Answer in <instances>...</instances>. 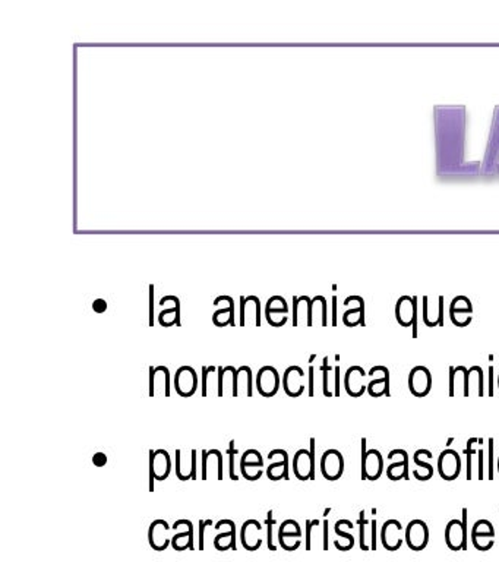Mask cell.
<instances>
[{
  "label": "cell",
  "mask_w": 499,
  "mask_h": 562,
  "mask_svg": "<svg viewBox=\"0 0 499 562\" xmlns=\"http://www.w3.org/2000/svg\"><path fill=\"white\" fill-rule=\"evenodd\" d=\"M436 176L441 180H471L480 178V161L464 158L466 106H435Z\"/></svg>",
  "instance_id": "obj_1"
},
{
  "label": "cell",
  "mask_w": 499,
  "mask_h": 562,
  "mask_svg": "<svg viewBox=\"0 0 499 562\" xmlns=\"http://www.w3.org/2000/svg\"><path fill=\"white\" fill-rule=\"evenodd\" d=\"M480 163V178L499 179V106L493 109L489 140L488 145H486L484 157Z\"/></svg>",
  "instance_id": "obj_2"
},
{
  "label": "cell",
  "mask_w": 499,
  "mask_h": 562,
  "mask_svg": "<svg viewBox=\"0 0 499 562\" xmlns=\"http://www.w3.org/2000/svg\"><path fill=\"white\" fill-rule=\"evenodd\" d=\"M315 451L317 440L310 438V448L299 449L293 456V473L299 480H315Z\"/></svg>",
  "instance_id": "obj_3"
},
{
  "label": "cell",
  "mask_w": 499,
  "mask_h": 562,
  "mask_svg": "<svg viewBox=\"0 0 499 562\" xmlns=\"http://www.w3.org/2000/svg\"><path fill=\"white\" fill-rule=\"evenodd\" d=\"M384 471V457L379 449L368 448V440L361 438V479L375 482Z\"/></svg>",
  "instance_id": "obj_4"
},
{
  "label": "cell",
  "mask_w": 499,
  "mask_h": 562,
  "mask_svg": "<svg viewBox=\"0 0 499 562\" xmlns=\"http://www.w3.org/2000/svg\"><path fill=\"white\" fill-rule=\"evenodd\" d=\"M445 542L451 551L467 547V508H463V520H451L446 524Z\"/></svg>",
  "instance_id": "obj_5"
},
{
  "label": "cell",
  "mask_w": 499,
  "mask_h": 562,
  "mask_svg": "<svg viewBox=\"0 0 499 562\" xmlns=\"http://www.w3.org/2000/svg\"><path fill=\"white\" fill-rule=\"evenodd\" d=\"M281 382L285 394L289 397L297 398L308 388V375H305V371L301 366L293 365L284 371Z\"/></svg>",
  "instance_id": "obj_6"
},
{
  "label": "cell",
  "mask_w": 499,
  "mask_h": 562,
  "mask_svg": "<svg viewBox=\"0 0 499 562\" xmlns=\"http://www.w3.org/2000/svg\"><path fill=\"white\" fill-rule=\"evenodd\" d=\"M370 380L372 378L369 377V373H366L364 368L359 365H353L346 371L344 388L347 394L353 398L361 397L368 391V384L370 382Z\"/></svg>",
  "instance_id": "obj_7"
},
{
  "label": "cell",
  "mask_w": 499,
  "mask_h": 562,
  "mask_svg": "<svg viewBox=\"0 0 499 562\" xmlns=\"http://www.w3.org/2000/svg\"><path fill=\"white\" fill-rule=\"evenodd\" d=\"M255 385H256L258 393L262 397L270 398V397H274L279 393L283 382H281L280 373H279V371L276 368H274V366H262L258 371V375L255 378Z\"/></svg>",
  "instance_id": "obj_8"
},
{
  "label": "cell",
  "mask_w": 499,
  "mask_h": 562,
  "mask_svg": "<svg viewBox=\"0 0 499 562\" xmlns=\"http://www.w3.org/2000/svg\"><path fill=\"white\" fill-rule=\"evenodd\" d=\"M346 469V461L339 449H327L321 457V473L330 482L339 480Z\"/></svg>",
  "instance_id": "obj_9"
},
{
  "label": "cell",
  "mask_w": 499,
  "mask_h": 562,
  "mask_svg": "<svg viewBox=\"0 0 499 562\" xmlns=\"http://www.w3.org/2000/svg\"><path fill=\"white\" fill-rule=\"evenodd\" d=\"M404 541L411 551H422L429 543V527L423 520H411L404 529Z\"/></svg>",
  "instance_id": "obj_10"
},
{
  "label": "cell",
  "mask_w": 499,
  "mask_h": 562,
  "mask_svg": "<svg viewBox=\"0 0 499 562\" xmlns=\"http://www.w3.org/2000/svg\"><path fill=\"white\" fill-rule=\"evenodd\" d=\"M173 385L180 397H192L199 386V377L196 371L192 366H180L176 371V375H174Z\"/></svg>",
  "instance_id": "obj_11"
},
{
  "label": "cell",
  "mask_w": 499,
  "mask_h": 562,
  "mask_svg": "<svg viewBox=\"0 0 499 562\" xmlns=\"http://www.w3.org/2000/svg\"><path fill=\"white\" fill-rule=\"evenodd\" d=\"M461 467H463V461H461V457L455 449L446 448L440 454L438 471H440V476L444 480H446V482L455 480L460 476Z\"/></svg>",
  "instance_id": "obj_12"
},
{
  "label": "cell",
  "mask_w": 499,
  "mask_h": 562,
  "mask_svg": "<svg viewBox=\"0 0 499 562\" xmlns=\"http://www.w3.org/2000/svg\"><path fill=\"white\" fill-rule=\"evenodd\" d=\"M408 390L415 397H426L432 390V373L431 371L423 366L417 365L408 373Z\"/></svg>",
  "instance_id": "obj_13"
},
{
  "label": "cell",
  "mask_w": 499,
  "mask_h": 562,
  "mask_svg": "<svg viewBox=\"0 0 499 562\" xmlns=\"http://www.w3.org/2000/svg\"><path fill=\"white\" fill-rule=\"evenodd\" d=\"M241 473L242 476L249 480H259L264 474V457L261 456L258 449H247L241 458Z\"/></svg>",
  "instance_id": "obj_14"
},
{
  "label": "cell",
  "mask_w": 499,
  "mask_h": 562,
  "mask_svg": "<svg viewBox=\"0 0 499 562\" xmlns=\"http://www.w3.org/2000/svg\"><path fill=\"white\" fill-rule=\"evenodd\" d=\"M417 299L411 296H403L398 299L395 306V317L397 321L402 324L403 327L413 326V337L417 335Z\"/></svg>",
  "instance_id": "obj_15"
},
{
  "label": "cell",
  "mask_w": 499,
  "mask_h": 562,
  "mask_svg": "<svg viewBox=\"0 0 499 562\" xmlns=\"http://www.w3.org/2000/svg\"><path fill=\"white\" fill-rule=\"evenodd\" d=\"M388 460L391 461L390 466L386 467V476L390 480L398 482V480H408V454L406 449L403 448H395L393 451L388 453Z\"/></svg>",
  "instance_id": "obj_16"
},
{
  "label": "cell",
  "mask_w": 499,
  "mask_h": 562,
  "mask_svg": "<svg viewBox=\"0 0 499 562\" xmlns=\"http://www.w3.org/2000/svg\"><path fill=\"white\" fill-rule=\"evenodd\" d=\"M369 377L372 378L368 384V393L373 398H379L382 395H390L391 377L390 371L386 366L377 365L369 371Z\"/></svg>",
  "instance_id": "obj_17"
},
{
  "label": "cell",
  "mask_w": 499,
  "mask_h": 562,
  "mask_svg": "<svg viewBox=\"0 0 499 562\" xmlns=\"http://www.w3.org/2000/svg\"><path fill=\"white\" fill-rule=\"evenodd\" d=\"M495 527L489 520L480 518L475 524H473L471 529V542L478 547L479 551H489L493 546L495 541Z\"/></svg>",
  "instance_id": "obj_18"
},
{
  "label": "cell",
  "mask_w": 499,
  "mask_h": 562,
  "mask_svg": "<svg viewBox=\"0 0 499 562\" xmlns=\"http://www.w3.org/2000/svg\"><path fill=\"white\" fill-rule=\"evenodd\" d=\"M381 542L385 549L394 552L404 542V529L398 520H386L381 527Z\"/></svg>",
  "instance_id": "obj_19"
},
{
  "label": "cell",
  "mask_w": 499,
  "mask_h": 562,
  "mask_svg": "<svg viewBox=\"0 0 499 562\" xmlns=\"http://www.w3.org/2000/svg\"><path fill=\"white\" fill-rule=\"evenodd\" d=\"M201 480H208L209 476L216 473L217 480H223L224 467H223V454L218 449H204L201 453Z\"/></svg>",
  "instance_id": "obj_20"
},
{
  "label": "cell",
  "mask_w": 499,
  "mask_h": 562,
  "mask_svg": "<svg viewBox=\"0 0 499 562\" xmlns=\"http://www.w3.org/2000/svg\"><path fill=\"white\" fill-rule=\"evenodd\" d=\"M268 458L274 460L276 458V463H272L267 467L265 473L270 480L279 482V480H287L289 479V454L284 449H272L268 453Z\"/></svg>",
  "instance_id": "obj_21"
},
{
  "label": "cell",
  "mask_w": 499,
  "mask_h": 562,
  "mask_svg": "<svg viewBox=\"0 0 499 562\" xmlns=\"http://www.w3.org/2000/svg\"><path fill=\"white\" fill-rule=\"evenodd\" d=\"M176 476L182 482L198 479V451L192 449L189 457H183L180 449H176Z\"/></svg>",
  "instance_id": "obj_22"
},
{
  "label": "cell",
  "mask_w": 499,
  "mask_h": 562,
  "mask_svg": "<svg viewBox=\"0 0 499 562\" xmlns=\"http://www.w3.org/2000/svg\"><path fill=\"white\" fill-rule=\"evenodd\" d=\"M423 321L428 327L444 326V297H423Z\"/></svg>",
  "instance_id": "obj_23"
},
{
  "label": "cell",
  "mask_w": 499,
  "mask_h": 562,
  "mask_svg": "<svg viewBox=\"0 0 499 562\" xmlns=\"http://www.w3.org/2000/svg\"><path fill=\"white\" fill-rule=\"evenodd\" d=\"M218 397L230 394L232 397H238V368L232 365L218 366Z\"/></svg>",
  "instance_id": "obj_24"
},
{
  "label": "cell",
  "mask_w": 499,
  "mask_h": 562,
  "mask_svg": "<svg viewBox=\"0 0 499 562\" xmlns=\"http://www.w3.org/2000/svg\"><path fill=\"white\" fill-rule=\"evenodd\" d=\"M473 306L471 302L464 296H457L450 308V315L457 327H466L471 322Z\"/></svg>",
  "instance_id": "obj_25"
},
{
  "label": "cell",
  "mask_w": 499,
  "mask_h": 562,
  "mask_svg": "<svg viewBox=\"0 0 499 562\" xmlns=\"http://www.w3.org/2000/svg\"><path fill=\"white\" fill-rule=\"evenodd\" d=\"M148 458L153 461V467H154V473H156V480L158 482H164L171 473V458L170 454L166 451V449H149L148 451Z\"/></svg>",
  "instance_id": "obj_26"
},
{
  "label": "cell",
  "mask_w": 499,
  "mask_h": 562,
  "mask_svg": "<svg viewBox=\"0 0 499 562\" xmlns=\"http://www.w3.org/2000/svg\"><path fill=\"white\" fill-rule=\"evenodd\" d=\"M432 457H433L432 453L429 451V449H425V448H420V449H417V451H415L413 461H415V466L417 469L413 470V476L416 478V480L426 482L433 476L435 469L429 463V460Z\"/></svg>",
  "instance_id": "obj_27"
},
{
  "label": "cell",
  "mask_w": 499,
  "mask_h": 562,
  "mask_svg": "<svg viewBox=\"0 0 499 562\" xmlns=\"http://www.w3.org/2000/svg\"><path fill=\"white\" fill-rule=\"evenodd\" d=\"M154 384L149 386V397H156V395H164V397H170L171 391H170V384H171V375L167 366H154Z\"/></svg>",
  "instance_id": "obj_28"
},
{
  "label": "cell",
  "mask_w": 499,
  "mask_h": 562,
  "mask_svg": "<svg viewBox=\"0 0 499 562\" xmlns=\"http://www.w3.org/2000/svg\"><path fill=\"white\" fill-rule=\"evenodd\" d=\"M302 529L294 520H285L279 530V542L285 551H294L290 542H301Z\"/></svg>",
  "instance_id": "obj_29"
},
{
  "label": "cell",
  "mask_w": 499,
  "mask_h": 562,
  "mask_svg": "<svg viewBox=\"0 0 499 562\" xmlns=\"http://www.w3.org/2000/svg\"><path fill=\"white\" fill-rule=\"evenodd\" d=\"M476 394L479 397L486 395L484 388V372L480 366H471L467 371V380H466V390L464 397H470Z\"/></svg>",
  "instance_id": "obj_30"
},
{
  "label": "cell",
  "mask_w": 499,
  "mask_h": 562,
  "mask_svg": "<svg viewBox=\"0 0 499 562\" xmlns=\"http://www.w3.org/2000/svg\"><path fill=\"white\" fill-rule=\"evenodd\" d=\"M242 543L249 551H255L262 543V526L256 520H247L242 527Z\"/></svg>",
  "instance_id": "obj_31"
},
{
  "label": "cell",
  "mask_w": 499,
  "mask_h": 562,
  "mask_svg": "<svg viewBox=\"0 0 499 562\" xmlns=\"http://www.w3.org/2000/svg\"><path fill=\"white\" fill-rule=\"evenodd\" d=\"M171 527H169V524L164 520H156L151 526H149V543L157 551H163L169 546V539H166V534Z\"/></svg>",
  "instance_id": "obj_32"
},
{
  "label": "cell",
  "mask_w": 499,
  "mask_h": 562,
  "mask_svg": "<svg viewBox=\"0 0 499 562\" xmlns=\"http://www.w3.org/2000/svg\"><path fill=\"white\" fill-rule=\"evenodd\" d=\"M467 368L463 365L450 366V388H448V395H463L466 390V380H467Z\"/></svg>",
  "instance_id": "obj_33"
},
{
  "label": "cell",
  "mask_w": 499,
  "mask_h": 562,
  "mask_svg": "<svg viewBox=\"0 0 499 562\" xmlns=\"http://www.w3.org/2000/svg\"><path fill=\"white\" fill-rule=\"evenodd\" d=\"M239 395H254V373L246 365L238 368V397Z\"/></svg>",
  "instance_id": "obj_34"
},
{
  "label": "cell",
  "mask_w": 499,
  "mask_h": 562,
  "mask_svg": "<svg viewBox=\"0 0 499 562\" xmlns=\"http://www.w3.org/2000/svg\"><path fill=\"white\" fill-rule=\"evenodd\" d=\"M343 321L348 327L364 326L365 324V305H364V301H361V297L356 296V306L344 312Z\"/></svg>",
  "instance_id": "obj_35"
},
{
  "label": "cell",
  "mask_w": 499,
  "mask_h": 562,
  "mask_svg": "<svg viewBox=\"0 0 499 562\" xmlns=\"http://www.w3.org/2000/svg\"><path fill=\"white\" fill-rule=\"evenodd\" d=\"M218 368L216 366H204L203 368V377H201V394L203 397L209 395V390L217 388L218 391V373L216 372Z\"/></svg>",
  "instance_id": "obj_36"
},
{
  "label": "cell",
  "mask_w": 499,
  "mask_h": 562,
  "mask_svg": "<svg viewBox=\"0 0 499 562\" xmlns=\"http://www.w3.org/2000/svg\"><path fill=\"white\" fill-rule=\"evenodd\" d=\"M287 303L283 297L279 296H274L271 297L268 303H267V309H265V317L267 321L270 322V326L276 327V315L277 314H287Z\"/></svg>",
  "instance_id": "obj_37"
},
{
  "label": "cell",
  "mask_w": 499,
  "mask_h": 562,
  "mask_svg": "<svg viewBox=\"0 0 499 562\" xmlns=\"http://www.w3.org/2000/svg\"><path fill=\"white\" fill-rule=\"evenodd\" d=\"M318 314L321 315L322 326H327V324H328V321H327V302H326V299L321 297V296L315 297L314 301L310 302L308 326H314V319H315V317H318Z\"/></svg>",
  "instance_id": "obj_38"
},
{
  "label": "cell",
  "mask_w": 499,
  "mask_h": 562,
  "mask_svg": "<svg viewBox=\"0 0 499 562\" xmlns=\"http://www.w3.org/2000/svg\"><path fill=\"white\" fill-rule=\"evenodd\" d=\"M160 324L163 327H171L173 324L180 326V305L179 299H176V303L173 308H169L160 314Z\"/></svg>",
  "instance_id": "obj_39"
},
{
  "label": "cell",
  "mask_w": 499,
  "mask_h": 562,
  "mask_svg": "<svg viewBox=\"0 0 499 562\" xmlns=\"http://www.w3.org/2000/svg\"><path fill=\"white\" fill-rule=\"evenodd\" d=\"M213 321L216 326L218 327H224V326H233L234 327V305H233V299L230 297V302L229 306L226 309H220L217 310Z\"/></svg>",
  "instance_id": "obj_40"
},
{
  "label": "cell",
  "mask_w": 499,
  "mask_h": 562,
  "mask_svg": "<svg viewBox=\"0 0 499 562\" xmlns=\"http://www.w3.org/2000/svg\"><path fill=\"white\" fill-rule=\"evenodd\" d=\"M321 372H322V393H323V395L334 397V390H331L332 386L330 384V380L334 378V368L328 364V356H326L322 360Z\"/></svg>",
  "instance_id": "obj_41"
},
{
  "label": "cell",
  "mask_w": 499,
  "mask_h": 562,
  "mask_svg": "<svg viewBox=\"0 0 499 562\" xmlns=\"http://www.w3.org/2000/svg\"><path fill=\"white\" fill-rule=\"evenodd\" d=\"M234 539H236V526L233 521H230L229 530L218 534L216 538V547L218 551H227L229 547H236Z\"/></svg>",
  "instance_id": "obj_42"
},
{
  "label": "cell",
  "mask_w": 499,
  "mask_h": 562,
  "mask_svg": "<svg viewBox=\"0 0 499 562\" xmlns=\"http://www.w3.org/2000/svg\"><path fill=\"white\" fill-rule=\"evenodd\" d=\"M478 444H479V438H470L467 441V447L464 448V451H463L466 454V457H467V466H466L467 480L473 479V457L478 456V448H476Z\"/></svg>",
  "instance_id": "obj_43"
},
{
  "label": "cell",
  "mask_w": 499,
  "mask_h": 562,
  "mask_svg": "<svg viewBox=\"0 0 499 562\" xmlns=\"http://www.w3.org/2000/svg\"><path fill=\"white\" fill-rule=\"evenodd\" d=\"M366 511L361 509L357 524L360 526V546L365 549H369V520L365 517Z\"/></svg>",
  "instance_id": "obj_44"
},
{
  "label": "cell",
  "mask_w": 499,
  "mask_h": 562,
  "mask_svg": "<svg viewBox=\"0 0 499 562\" xmlns=\"http://www.w3.org/2000/svg\"><path fill=\"white\" fill-rule=\"evenodd\" d=\"M495 440L489 438L488 440V480L495 479Z\"/></svg>",
  "instance_id": "obj_45"
},
{
  "label": "cell",
  "mask_w": 499,
  "mask_h": 562,
  "mask_svg": "<svg viewBox=\"0 0 499 562\" xmlns=\"http://www.w3.org/2000/svg\"><path fill=\"white\" fill-rule=\"evenodd\" d=\"M238 454V449L234 448V441L232 440L229 444V449H227V456H229V474H230V479L232 480H239V476L236 474L234 471V457Z\"/></svg>",
  "instance_id": "obj_46"
},
{
  "label": "cell",
  "mask_w": 499,
  "mask_h": 562,
  "mask_svg": "<svg viewBox=\"0 0 499 562\" xmlns=\"http://www.w3.org/2000/svg\"><path fill=\"white\" fill-rule=\"evenodd\" d=\"M478 471H479V474H478L479 480H483L484 479V448L483 447H480L478 449Z\"/></svg>",
  "instance_id": "obj_47"
},
{
  "label": "cell",
  "mask_w": 499,
  "mask_h": 562,
  "mask_svg": "<svg viewBox=\"0 0 499 562\" xmlns=\"http://www.w3.org/2000/svg\"><path fill=\"white\" fill-rule=\"evenodd\" d=\"M340 377H341V369L340 365H335L334 366V397H340L341 391H340Z\"/></svg>",
  "instance_id": "obj_48"
},
{
  "label": "cell",
  "mask_w": 499,
  "mask_h": 562,
  "mask_svg": "<svg viewBox=\"0 0 499 562\" xmlns=\"http://www.w3.org/2000/svg\"><path fill=\"white\" fill-rule=\"evenodd\" d=\"M314 375H315V368H314V365H309V371H308V394H309V397H314V394H315Z\"/></svg>",
  "instance_id": "obj_49"
},
{
  "label": "cell",
  "mask_w": 499,
  "mask_h": 562,
  "mask_svg": "<svg viewBox=\"0 0 499 562\" xmlns=\"http://www.w3.org/2000/svg\"><path fill=\"white\" fill-rule=\"evenodd\" d=\"M488 394L489 397L495 395V368L491 365L488 369Z\"/></svg>",
  "instance_id": "obj_50"
},
{
  "label": "cell",
  "mask_w": 499,
  "mask_h": 562,
  "mask_svg": "<svg viewBox=\"0 0 499 562\" xmlns=\"http://www.w3.org/2000/svg\"><path fill=\"white\" fill-rule=\"evenodd\" d=\"M107 456H106V453H95L94 456H93V465L95 466V467H104L106 465H107Z\"/></svg>",
  "instance_id": "obj_51"
},
{
  "label": "cell",
  "mask_w": 499,
  "mask_h": 562,
  "mask_svg": "<svg viewBox=\"0 0 499 562\" xmlns=\"http://www.w3.org/2000/svg\"><path fill=\"white\" fill-rule=\"evenodd\" d=\"M213 521L207 520V521H199V549H204V530L207 526H211Z\"/></svg>",
  "instance_id": "obj_52"
},
{
  "label": "cell",
  "mask_w": 499,
  "mask_h": 562,
  "mask_svg": "<svg viewBox=\"0 0 499 562\" xmlns=\"http://www.w3.org/2000/svg\"><path fill=\"white\" fill-rule=\"evenodd\" d=\"M317 524H319L318 520H312V521L308 520L306 521V549L310 547V530H312V527L317 526Z\"/></svg>",
  "instance_id": "obj_53"
},
{
  "label": "cell",
  "mask_w": 499,
  "mask_h": 562,
  "mask_svg": "<svg viewBox=\"0 0 499 562\" xmlns=\"http://www.w3.org/2000/svg\"><path fill=\"white\" fill-rule=\"evenodd\" d=\"M93 309L95 312H98V314H103V312H106V309H107V303H106V301H103V299H97V301H94V303H93Z\"/></svg>",
  "instance_id": "obj_54"
},
{
  "label": "cell",
  "mask_w": 499,
  "mask_h": 562,
  "mask_svg": "<svg viewBox=\"0 0 499 562\" xmlns=\"http://www.w3.org/2000/svg\"><path fill=\"white\" fill-rule=\"evenodd\" d=\"M370 536H372V549H375L377 546V520L370 521Z\"/></svg>",
  "instance_id": "obj_55"
},
{
  "label": "cell",
  "mask_w": 499,
  "mask_h": 562,
  "mask_svg": "<svg viewBox=\"0 0 499 562\" xmlns=\"http://www.w3.org/2000/svg\"><path fill=\"white\" fill-rule=\"evenodd\" d=\"M323 547H328V520L323 521Z\"/></svg>",
  "instance_id": "obj_56"
},
{
  "label": "cell",
  "mask_w": 499,
  "mask_h": 562,
  "mask_svg": "<svg viewBox=\"0 0 499 562\" xmlns=\"http://www.w3.org/2000/svg\"><path fill=\"white\" fill-rule=\"evenodd\" d=\"M496 469H498V474H499V456H498V463H496Z\"/></svg>",
  "instance_id": "obj_57"
},
{
  "label": "cell",
  "mask_w": 499,
  "mask_h": 562,
  "mask_svg": "<svg viewBox=\"0 0 499 562\" xmlns=\"http://www.w3.org/2000/svg\"><path fill=\"white\" fill-rule=\"evenodd\" d=\"M498 518H499V509H498ZM498 530H499V527H498ZM498 541H499V536H498Z\"/></svg>",
  "instance_id": "obj_58"
},
{
  "label": "cell",
  "mask_w": 499,
  "mask_h": 562,
  "mask_svg": "<svg viewBox=\"0 0 499 562\" xmlns=\"http://www.w3.org/2000/svg\"><path fill=\"white\" fill-rule=\"evenodd\" d=\"M498 390H499V373H498Z\"/></svg>",
  "instance_id": "obj_59"
}]
</instances>
